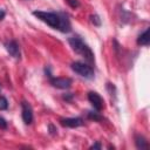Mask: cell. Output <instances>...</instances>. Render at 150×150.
Listing matches in <instances>:
<instances>
[{
  "label": "cell",
  "instance_id": "4",
  "mask_svg": "<svg viewBox=\"0 0 150 150\" xmlns=\"http://www.w3.org/2000/svg\"><path fill=\"white\" fill-rule=\"evenodd\" d=\"M21 109H22V120L26 124H30L33 121V109L29 105L28 102L22 101L21 102Z\"/></svg>",
  "mask_w": 150,
  "mask_h": 150
},
{
  "label": "cell",
  "instance_id": "8",
  "mask_svg": "<svg viewBox=\"0 0 150 150\" xmlns=\"http://www.w3.org/2000/svg\"><path fill=\"white\" fill-rule=\"evenodd\" d=\"M60 123L63 127H68V128H77L80 125L83 124L82 118L80 117H70V118H61Z\"/></svg>",
  "mask_w": 150,
  "mask_h": 150
},
{
  "label": "cell",
  "instance_id": "1",
  "mask_svg": "<svg viewBox=\"0 0 150 150\" xmlns=\"http://www.w3.org/2000/svg\"><path fill=\"white\" fill-rule=\"evenodd\" d=\"M33 15L47 23L48 26L57 29L62 33H68L71 29L69 19L63 13H54V12H43V11H34Z\"/></svg>",
  "mask_w": 150,
  "mask_h": 150
},
{
  "label": "cell",
  "instance_id": "14",
  "mask_svg": "<svg viewBox=\"0 0 150 150\" xmlns=\"http://www.w3.org/2000/svg\"><path fill=\"white\" fill-rule=\"evenodd\" d=\"M68 4H69V6L70 7H73V8H77V7H80V2H79V0H66Z\"/></svg>",
  "mask_w": 150,
  "mask_h": 150
},
{
  "label": "cell",
  "instance_id": "6",
  "mask_svg": "<svg viewBox=\"0 0 150 150\" xmlns=\"http://www.w3.org/2000/svg\"><path fill=\"white\" fill-rule=\"evenodd\" d=\"M88 100H89V102L91 103V105L97 110V111H100V110H102L103 109V100H102V97L97 94V93H95V91H89L88 93Z\"/></svg>",
  "mask_w": 150,
  "mask_h": 150
},
{
  "label": "cell",
  "instance_id": "2",
  "mask_svg": "<svg viewBox=\"0 0 150 150\" xmlns=\"http://www.w3.org/2000/svg\"><path fill=\"white\" fill-rule=\"evenodd\" d=\"M68 42H69L70 47L73 48V50L75 53L80 54L88 63L91 64V63L95 62L94 53L91 52V49L89 48V46L83 42V40L80 36H70V38H68Z\"/></svg>",
  "mask_w": 150,
  "mask_h": 150
},
{
  "label": "cell",
  "instance_id": "18",
  "mask_svg": "<svg viewBox=\"0 0 150 150\" xmlns=\"http://www.w3.org/2000/svg\"><path fill=\"white\" fill-rule=\"evenodd\" d=\"M5 15H6V13H5V11L4 9H0V21L5 18Z\"/></svg>",
  "mask_w": 150,
  "mask_h": 150
},
{
  "label": "cell",
  "instance_id": "16",
  "mask_svg": "<svg viewBox=\"0 0 150 150\" xmlns=\"http://www.w3.org/2000/svg\"><path fill=\"white\" fill-rule=\"evenodd\" d=\"M49 129H50V134H52V135H55V134H56V131H57V130L53 127V124H49Z\"/></svg>",
  "mask_w": 150,
  "mask_h": 150
},
{
  "label": "cell",
  "instance_id": "11",
  "mask_svg": "<svg viewBox=\"0 0 150 150\" xmlns=\"http://www.w3.org/2000/svg\"><path fill=\"white\" fill-rule=\"evenodd\" d=\"M90 22L94 25V26H97V27H100L101 26V19H100V16L97 15V14H94V15H90Z\"/></svg>",
  "mask_w": 150,
  "mask_h": 150
},
{
  "label": "cell",
  "instance_id": "10",
  "mask_svg": "<svg viewBox=\"0 0 150 150\" xmlns=\"http://www.w3.org/2000/svg\"><path fill=\"white\" fill-rule=\"evenodd\" d=\"M135 144H136L137 149H141V150L148 148V142H146V139H145L143 136H141V135H137V136L135 137Z\"/></svg>",
  "mask_w": 150,
  "mask_h": 150
},
{
  "label": "cell",
  "instance_id": "3",
  "mask_svg": "<svg viewBox=\"0 0 150 150\" xmlns=\"http://www.w3.org/2000/svg\"><path fill=\"white\" fill-rule=\"evenodd\" d=\"M70 67H71V69L75 73H77L79 75H81L84 79H89L90 80V79L94 77V69L91 68L90 64H87V63L76 61V62H73Z\"/></svg>",
  "mask_w": 150,
  "mask_h": 150
},
{
  "label": "cell",
  "instance_id": "5",
  "mask_svg": "<svg viewBox=\"0 0 150 150\" xmlns=\"http://www.w3.org/2000/svg\"><path fill=\"white\" fill-rule=\"evenodd\" d=\"M50 83L53 87L59 89H68L71 86V80L69 77H52Z\"/></svg>",
  "mask_w": 150,
  "mask_h": 150
},
{
  "label": "cell",
  "instance_id": "19",
  "mask_svg": "<svg viewBox=\"0 0 150 150\" xmlns=\"http://www.w3.org/2000/svg\"><path fill=\"white\" fill-rule=\"evenodd\" d=\"M73 96H74L73 94H68V95H64V96H63V98H64V100H67V101H69V100H70Z\"/></svg>",
  "mask_w": 150,
  "mask_h": 150
},
{
  "label": "cell",
  "instance_id": "7",
  "mask_svg": "<svg viewBox=\"0 0 150 150\" xmlns=\"http://www.w3.org/2000/svg\"><path fill=\"white\" fill-rule=\"evenodd\" d=\"M5 47H6V50L9 53L11 56H13L14 59H20V47H19L16 41H14V40L7 41L5 43Z\"/></svg>",
  "mask_w": 150,
  "mask_h": 150
},
{
  "label": "cell",
  "instance_id": "12",
  "mask_svg": "<svg viewBox=\"0 0 150 150\" xmlns=\"http://www.w3.org/2000/svg\"><path fill=\"white\" fill-rule=\"evenodd\" d=\"M88 117L90 120H94V121H102L103 120V117L98 112H94V111H88Z\"/></svg>",
  "mask_w": 150,
  "mask_h": 150
},
{
  "label": "cell",
  "instance_id": "13",
  "mask_svg": "<svg viewBox=\"0 0 150 150\" xmlns=\"http://www.w3.org/2000/svg\"><path fill=\"white\" fill-rule=\"evenodd\" d=\"M8 108V102L6 100V97L0 96V110H6Z\"/></svg>",
  "mask_w": 150,
  "mask_h": 150
},
{
  "label": "cell",
  "instance_id": "9",
  "mask_svg": "<svg viewBox=\"0 0 150 150\" xmlns=\"http://www.w3.org/2000/svg\"><path fill=\"white\" fill-rule=\"evenodd\" d=\"M137 43L141 46H148L149 45V28H146L143 33L139 34L137 39Z\"/></svg>",
  "mask_w": 150,
  "mask_h": 150
},
{
  "label": "cell",
  "instance_id": "17",
  "mask_svg": "<svg viewBox=\"0 0 150 150\" xmlns=\"http://www.w3.org/2000/svg\"><path fill=\"white\" fill-rule=\"evenodd\" d=\"M90 149H101V144L100 143H95L90 146Z\"/></svg>",
  "mask_w": 150,
  "mask_h": 150
},
{
  "label": "cell",
  "instance_id": "15",
  "mask_svg": "<svg viewBox=\"0 0 150 150\" xmlns=\"http://www.w3.org/2000/svg\"><path fill=\"white\" fill-rule=\"evenodd\" d=\"M0 128H1V129H6V128H7V122H6V120L2 118V117H0Z\"/></svg>",
  "mask_w": 150,
  "mask_h": 150
}]
</instances>
